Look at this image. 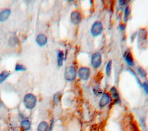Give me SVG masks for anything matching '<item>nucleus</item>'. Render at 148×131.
I'll return each mask as SVG.
<instances>
[{
	"label": "nucleus",
	"mask_w": 148,
	"mask_h": 131,
	"mask_svg": "<svg viewBox=\"0 0 148 131\" xmlns=\"http://www.w3.org/2000/svg\"><path fill=\"white\" fill-rule=\"evenodd\" d=\"M37 99L36 96L32 93H27L25 95L23 99V103L26 108L32 109L36 105Z\"/></svg>",
	"instance_id": "obj_1"
},
{
	"label": "nucleus",
	"mask_w": 148,
	"mask_h": 131,
	"mask_svg": "<svg viewBox=\"0 0 148 131\" xmlns=\"http://www.w3.org/2000/svg\"><path fill=\"white\" fill-rule=\"evenodd\" d=\"M147 44V32L146 29L142 28L139 30L138 36V44L140 48H145Z\"/></svg>",
	"instance_id": "obj_2"
},
{
	"label": "nucleus",
	"mask_w": 148,
	"mask_h": 131,
	"mask_svg": "<svg viewBox=\"0 0 148 131\" xmlns=\"http://www.w3.org/2000/svg\"><path fill=\"white\" fill-rule=\"evenodd\" d=\"M76 76V70L74 66H69L66 68L64 73L65 79L67 81H73Z\"/></svg>",
	"instance_id": "obj_3"
},
{
	"label": "nucleus",
	"mask_w": 148,
	"mask_h": 131,
	"mask_svg": "<svg viewBox=\"0 0 148 131\" xmlns=\"http://www.w3.org/2000/svg\"><path fill=\"white\" fill-rule=\"evenodd\" d=\"M103 31V25L101 22L95 21L92 25L91 28V33L94 36H97L101 34Z\"/></svg>",
	"instance_id": "obj_4"
},
{
	"label": "nucleus",
	"mask_w": 148,
	"mask_h": 131,
	"mask_svg": "<svg viewBox=\"0 0 148 131\" xmlns=\"http://www.w3.org/2000/svg\"><path fill=\"white\" fill-rule=\"evenodd\" d=\"M91 63L94 68H99L102 63L101 54L98 52L94 53L91 56Z\"/></svg>",
	"instance_id": "obj_5"
},
{
	"label": "nucleus",
	"mask_w": 148,
	"mask_h": 131,
	"mask_svg": "<svg viewBox=\"0 0 148 131\" xmlns=\"http://www.w3.org/2000/svg\"><path fill=\"white\" fill-rule=\"evenodd\" d=\"M78 75L81 79L83 80H86L90 77V69L87 67L81 68L78 71Z\"/></svg>",
	"instance_id": "obj_6"
},
{
	"label": "nucleus",
	"mask_w": 148,
	"mask_h": 131,
	"mask_svg": "<svg viewBox=\"0 0 148 131\" xmlns=\"http://www.w3.org/2000/svg\"><path fill=\"white\" fill-rule=\"evenodd\" d=\"M82 19V16L78 11H73L71 14V21L74 25L78 24Z\"/></svg>",
	"instance_id": "obj_7"
},
{
	"label": "nucleus",
	"mask_w": 148,
	"mask_h": 131,
	"mask_svg": "<svg viewBox=\"0 0 148 131\" xmlns=\"http://www.w3.org/2000/svg\"><path fill=\"white\" fill-rule=\"evenodd\" d=\"M110 101V96L106 93H104L101 96V98L99 102V105L101 107H103L105 106H106Z\"/></svg>",
	"instance_id": "obj_8"
},
{
	"label": "nucleus",
	"mask_w": 148,
	"mask_h": 131,
	"mask_svg": "<svg viewBox=\"0 0 148 131\" xmlns=\"http://www.w3.org/2000/svg\"><path fill=\"white\" fill-rule=\"evenodd\" d=\"M47 41V37L44 34H39L37 36L36 39V42L40 46H45Z\"/></svg>",
	"instance_id": "obj_9"
},
{
	"label": "nucleus",
	"mask_w": 148,
	"mask_h": 131,
	"mask_svg": "<svg viewBox=\"0 0 148 131\" xmlns=\"http://www.w3.org/2000/svg\"><path fill=\"white\" fill-rule=\"evenodd\" d=\"M10 14V10L5 9L0 13V21L2 22L6 20Z\"/></svg>",
	"instance_id": "obj_10"
},
{
	"label": "nucleus",
	"mask_w": 148,
	"mask_h": 131,
	"mask_svg": "<svg viewBox=\"0 0 148 131\" xmlns=\"http://www.w3.org/2000/svg\"><path fill=\"white\" fill-rule=\"evenodd\" d=\"M125 60L127 63L131 66L134 65V59L130 51H127L125 54Z\"/></svg>",
	"instance_id": "obj_11"
},
{
	"label": "nucleus",
	"mask_w": 148,
	"mask_h": 131,
	"mask_svg": "<svg viewBox=\"0 0 148 131\" xmlns=\"http://www.w3.org/2000/svg\"><path fill=\"white\" fill-rule=\"evenodd\" d=\"M49 125L46 121H42L39 123L37 128V131H48Z\"/></svg>",
	"instance_id": "obj_12"
},
{
	"label": "nucleus",
	"mask_w": 148,
	"mask_h": 131,
	"mask_svg": "<svg viewBox=\"0 0 148 131\" xmlns=\"http://www.w3.org/2000/svg\"><path fill=\"white\" fill-rule=\"evenodd\" d=\"M110 93L112 96L115 99V100H119V93L117 92V89L114 87H112L110 89Z\"/></svg>",
	"instance_id": "obj_13"
},
{
	"label": "nucleus",
	"mask_w": 148,
	"mask_h": 131,
	"mask_svg": "<svg viewBox=\"0 0 148 131\" xmlns=\"http://www.w3.org/2000/svg\"><path fill=\"white\" fill-rule=\"evenodd\" d=\"M21 127L25 130H29L31 128V123L28 120H23L21 122Z\"/></svg>",
	"instance_id": "obj_14"
},
{
	"label": "nucleus",
	"mask_w": 148,
	"mask_h": 131,
	"mask_svg": "<svg viewBox=\"0 0 148 131\" xmlns=\"http://www.w3.org/2000/svg\"><path fill=\"white\" fill-rule=\"evenodd\" d=\"M64 60V53L61 51H59L57 55V64L59 67L62 65Z\"/></svg>",
	"instance_id": "obj_15"
},
{
	"label": "nucleus",
	"mask_w": 148,
	"mask_h": 131,
	"mask_svg": "<svg viewBox=\"0 0 148 131\" xmlns=\"http://www.w3.org/2000/svg\"><path fill=\"white\" fill-rule=\"evenodd\" d=\"M10 75V73L7 71H3L0 73V84L5 80Z\"/></svg>",
	"instance_id": "obj_16"
},
{
	"label": "nucleus",
	"mask_w": 148,
	"mask_h": 131,
	"mask_svg": "<svg viewBox=\"0 0 148 131\" xmlns=\"http://www.w3.org/2000/svg\"><path fill=\"white\" fill-rule=\"evenodd\" d=\"M18 43V39L16 36L11 37L9 40V45L11 47H14Z\"/></svg>",
	"instance_id": "obj_17"
},
{
	"label": "nucleus",
	"mask_w": 148,
	"mask_h": 131,
	"mask_svg": "<svg viewBox=\"0 0 148 131\" xmlns=\"http://www.w3.org/2000/svg\"><path fill=\"white\" fill-rule=\"evenodd\" d=\"M112 61H109L106 66V74L108 76H110L111 74V70H112Z\"/></svg>",
	"instance_id": "obj_18"
},
{
	"label": "nucleus",
	"mask_w": 148,
	"mask_h": 131,
	"mask_svg": "<svg viewBox=\"0 0 148 131\" xmlns=\"http://www.w3.org/2000/svg\"><path fill=\"white\" fill-rule=\"evenodd\" d=\"M130 14V10L128 7H126L124 10V20L125 22H127L128 18Z\"/></svg>",
	"instance_id": "obj_19"
},
{
	"label": "nucleus",
	"mask_w": 148,
	"mask_h": 131,
	"mask_svg": "<svg viewBox=\"0 0 148 131\" xmlns=\"http://www.w3.org/2000/svg\"><path fill=\"white\" fill-rule=\"evenodd\" d=\"M138 72L139 73V74L142 77H146L147 73L146 72L145 70V69H143L142 67H138Z\"/></svg>",
	"instance_id": "obj_20"
},
{
	"label": "nucleus",
	"mask_w": 148,
	"mask_h": 131,
	"mask_svg": "<svg viewBox=\"0 0 148 131\" xmlns=\"http://www.w3.org/2000/svg\"><path fill=\"white\" fill-rule=\"evenodd\" d=\"M15 70L16 71H24L26 70V68L24 66L21 64H17L15 67Z\"/></svg>",
	"instance_id": "obj_21"
},
{
	"label": "nucleus",
	"mask_w": 148,
	"mask_h": 131,
	"mask_svg": "<svg viewBox=\"0 0 148 131\" xmlns=\"http://www.w3.org/2000/svg\"><path fill=\"white\" fill-rule=\"evenodd\" d=\"M53 100H54V102L55 103H57L59 102L60 100V95H59V93H57L54 96V98H53Z\"/></svg>",
	"instance_id": "obj_22"
},
{
	"label": "nucleus",
	"mask_w": 148,
	"mask_h": 131,
	"mask_svg": "<svg viewBox=\"0 0 148 131\" xmlns=\"http://www.w3.org/2000/svg\"><path fill=\"white\" fill-rule=\"evenodd\" d=\"M142 87H143L145 92L148 95V84L147 83H143L142 84Z\"/></svg>",
	"instance_id": "obj_23"
},
{
	"label": "nucleus",
	"mask_w": 148,
	"mask_h": 131,
	"mask_svg": "<svg viewBox=\"0 0 148 131\" xmlns=\"http://www.w3.org/2000/svg\"><path fill=\"white\" fill-rule=\"evenodd\" d=\"M120 28H121V30H124V28H125V26L123 25H120Z\"/></svg>",
	"instance_id": "obj_24"
}]
</instances>
